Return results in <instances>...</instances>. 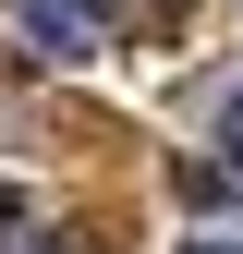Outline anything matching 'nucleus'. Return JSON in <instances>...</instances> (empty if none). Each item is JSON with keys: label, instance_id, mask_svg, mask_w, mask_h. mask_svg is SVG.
<instances>
[{"label": "nucleus", "instance_id": "f257e3e1", "mask_svg": "<svg viewBox=\"0 0 243 254\" xmlns=\"http://www.w3.org/2000/svg\"><path fill=\"white\" fill-rule=\"evenodd\" d=\"M24 49H49V61H85V12H49V0H37V12H24Z\"/></svg>", "mask_w": 243, "mask_h": 254}, {"label": "nucleus", "instance_id": "7ed1b4c3", "mask_svg": "<svg viewBox=\"0 0 243 254\" xmlns=\"http://www.w3.org/2000/svg\"><path fill=\"white\" fill-rule=\"evenodd\" d=\"M182 254H231V242H182Z\"/></svg>", "mask_w": 243, "mask_h": 254}, {"label": "nucleus", "instance_id": "f03ea898", "mask_svg": "<svg viewBox=\"0 0 243 254\" xmlns=\"http://www.w3.org/2000/svg\"><path fill=\"white\" fill-rule=\"evenodd\" d=\"M219 133H231V157H243V97H231V121H219Z\"/></svg>", "mask_w": 243, "mask_h": 254}, {"label": "nucleus", "instance_id": "20e7f679", "mask_svg": "<svg viewBox=\"0 0 243 254\" xmlns=\"http://www.w3.org/2000/svg\"><path fill=\"white\" fill-rule=\"evenodd\" d=\"M73 12H110V0H73Z\"/></svg>", "mask_w": 243, "mask_h": 254}]
</instances>
